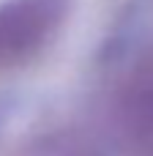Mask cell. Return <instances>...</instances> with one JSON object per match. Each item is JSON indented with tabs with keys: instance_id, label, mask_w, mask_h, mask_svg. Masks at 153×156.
<instances>
[{
	"instance_id": "6da1fadb",
	"label": "cell",
	"mask_w": 153,
	"mask_h": 156,
	"mask_svg": "<svg viewBox=\"0 0 153 156\" xmlns=\"http://www.w3.org/2000/svg\"><path fill=\"white\" fill-rule=\"evenodd\" d=\"M60 11L63 0H11L0 5V69L36 49Z\"/></svg>"
}]
</instances>
